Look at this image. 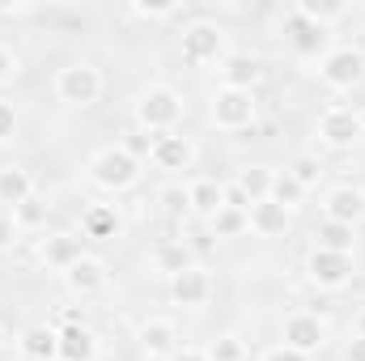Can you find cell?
<instances>
[{
  "label": "cell",
  "instance_id": "cell-12",
  "mask_svg": "<svg viewBox=\"0 0 365 361\" xmlns=\"http://www.w3.org/2000/svg\"><path fill=\"white\" fill-rule=\"evenodd\" d=\"M21 353L30 361H51L60 357V332H51L47 323H34L21 332Z\"/></svg>",
  "mask_w": 365,
  "mask_h": 361
},
{
  "label": "cell",
  "instance_id": "cell-15",
  "mask_svg": "<svg viewBox=\"0 0 365 361\" xmlns=\"http://www.w3.org/2000/svg\"><path fill=\"white\" fill-rule=\"evenodd\" d=\"M365 200L361 191H353V187H336L331 195H327V221H340V225H353L357 217H361Z\"/></svg>",
  "mask_w": 365,
  "mask_h": 361
},
{
  "label": "cell",
  "instance_id": "cell-4",
  "mask_svg": "<svg viewBox=\"0 0 365 361\" xmlns=\"http://www.w3.org/2000/svg\"><path fill=\"white\" fill-rule=\"evenodd\" d=\"M179 98H175V93L170 90H149L145 93V98H140V111H136V115H140V123H145V128H153V132H166V128H175V123H179Z\"/></svg>",
  "mask_w": 365,
  "mask_h": 361
},
{
  "label": "cell",
  "instance_id": "cell-29",
  "mask_svg": "<svg viewBox=\"0 0 365 361\" xmlns=\"http://www.w3.org/2000/svg\"><path fill=\"white\" fill-rule=\"evenodd\" d=\"M242 357V345L234 340V336H221V340H212V349H208V361H238Z\"/></svg>",
  "mask_w": 365,
  "mask_h": 361
},
{
  "label": "cell",
  "instance_id": "cell-26",
  "mask_svg": "<svg viewBox=\"0 0 365 361\" xmlns=\"http://www.w3.org/2000/svg\"><path fill=\"white\" fill-rule=\"evenodd\" d=\"M208 221H212V234H217V238H234V234H242V230H247V221H251V217H247L242 208H230V204H225V208H221V213H212Z\"/></svg>",
  "mask_w": 365,
  "mask_h": 361
},
{
  "label": "cell",
  "instance_id": "cell-19",
  "mask_svg": "<svg viewBox=\"0 0 365 361\" xmlns=\"http://www.w3.org/2000/svg\"><path fill=\"white\" fill-rule=\"evenodd\" d=\"M140 349H145L149 357H166V353L175 349V327L162 323V319L145 323V327H140Z\"/></svg>",
  "mask_w": 365,
  "mask_h": 361
},
{
  "label": "cell",
  "instance_id": "cell-5",
  "mask_svg": "<svg viewBox=\"0 0 365 361\" xmlns=\"http://www.w3.org/2000/svg\"><path fill=\"white\" fill-rule=\"evenodd\" d=\"M212 119L217 128H247L255 119V102L247 90H221L212 98Z\"/></svg>",
  "mask_w": 365,
  "mask_h": 361
},
{
  "label": "cell",
  "instance_id": "cell-28",
  "mask_svg": "<svg viewBox=\"0 0 365 361\" xmlns=\"http://www.w3.org/2000/svg\"><path fill=\"white\" fill-rule=\"evenodd\" d=\"M158 264L170 272V276L187 272V268H191V260H187V247H162V251H158Z\"/></svg>",
  "mask_w": 365,
  "mask_h": 361
},
{
  "label": "cell",
  "instance_id": "cell-14",
  "mask_svg": "<svg viewBox=\"0 0 365 361\" xmlns=\"http://www.w3.org/2000/svg\"><path fill=\"white\" fill-rule=\"evenodd\" d=\"M162 171H182L187 162H191V145L182 141V136H153V153H149Z\"/></svg>",
  "mask_w": 365,
  "mask_h": 361
},
{
  "label": "cell",
  "instance_id": "cell-22",
  "mask_svg": "<svg viewBox=\"0 0 365 361\" xmlns=\"http://www.w3.org/2000/svg\"><path fill=\"white\" fill-rule=\"evenodd\" d=\"M314 238H319V251H340V255H353V225L323 221Z\"/></svg>",
  "mask_w": 365,
  "mask_h": 361
},
{
  "label": "cell",
  "instance_id": "cell-6",
  "mask_svg": "<svg viewBox=\"0 0 365 361\" xmlns=\"http://www.w3.org/2000/svg\"><path fill=\"white\" fill-rule=\"evenodd\" d=\"M319 132H323L327 145H353L365 128H361V115H357V111H349V106H331V111L323 115Z\"/></svg>",
  "mask_w": 365,
  "mask_h": 361
},
{
  "label": "cell",
  "instance_id": "cell-33",
  "mask_svg": "<svg viewBox=\"0 0 365 361\" xmlns=\"http://www.w3.org/2000/svg\"><path fill=\"white\" fill-rule=\"evenodd\" d=\"M162 200H166V213H170V217H179V213H187V208H191V200H187V191H179V187H170V191H162Z\"/></svg>",
  "mask_w": 365,
  "mask_h": 361
},
{
  "label": "cell",
  "instance_id": "cell-23",
  "mask_svg": "<svg viewBox=\"0 0 365 361\" xmlns=\"http://www.w3.org/2000/svg\"><path fill=\"white\" fill-rule=\"evenodd\" d=\"M21 200H30V175L26 171H17V166H4L0 171V204H21Z\"/></svg>",
  "mask_w": 365,
  "mask_h": 361
},
{
  "label": "cell",
  "instance_id": "cell-8",
  "mask_svg": "<svg viewBox=\"0 0 365 361\" xmlns=\"http://www.w3.org/2000/svg\"><path fill=\"white\" fill-rule=\"evenodd\" d=\"M323 345V323L314 319V315H293L289 323H284V349H293V353H314Z\"/></svg>",
  "mask_w": 365,
  "mask_h": 361
},
{
  "label": "cell",
  "instance_id": "cell-31",
  "mask_svg": "<svg viewBox=\"0 0 365 361\" xmlns=\"http://www.w3.org/2000/svg\"><path fill=\"white\" fill-rule=\"evenodd\" d=\"M297 191H302V187H297L293 175H284V179L272 183V200H276V204H284V208H289V200H297Z\"/></svg>",
  "mask_w": 365,
  "mask_h": 361
},
{
  "label": "cell",
  "instance_id": "cell-25",
  "mask_svg": "<svg viewBox=\"0 0 365 361\" xmlns=\"http://www.w3.org/2000/svg\"><path fill=\"white\" fill-rule=\"evenodd\" d=\"M115 230H119V217H115V208H106V204H93L90 213H86V234H90V238H115Z\"/></svg>",
  "mask_w": 365,
  "mask_h": 361
},
{
  "label": "cell",
  "instance_id": "cell-9",
  "mask_svg": "<svg viewBox=\"0 0 365 361\" xmlns=\"http://www.w3.org/2000/svg\"><path fill=\"white\" fill-rule=\"evenodd\" d=\"M310 276H314L319 285L336 289V285H344V280L353 276V255H340V251H314V255H310Z\"/></svg>",
  "mask_w": 365,
  "mask_h": 361
},
{
  "label": "cell",
  "instance_id": "cell-36",
  "mask_svg": "<svg viewBox=\"0 0 365 361\" xmlns=\"http://www.w3.org/2000/svg\"><path fill=\"white\" fill-rule=\"evenodd\" d=\"M123 149H128L132 158H140V153H153V136H132Z\"/></svg>",
  "mask_w": 365,
  "mask_h": 361
},
{
  "label": "cell",
  "instance_id": "cell-16",
  "mask_svg": "<svg viewBox=\"0 0 365 361\" xmlns=\"http://www.w3.org/2000/svg\"><path fill=\"white\" fill-rule=\"evenodd\" d=\"M259 60L255 56H230L225 60V90H247L251 93V86L259 81Z\"/></svg>",
  "mask_w": 365,
  "mask_h": 361
},
{
  "label": "cell",
  "instance_id": "cell-40",
  "mask_svg": "<svg viewBox=\"0 0 365 361\" xmlns=\"http://www.w3.org/2000/svg\"><path fill=\"white\" fill-rule=\"evenodd\" d=\"M170 361H208V353H200V349H182V353H175Z\"/></svg>",
  "mask_w": 365,
  "mask_h": 361
},
{
  "label": "cell",
  "instance_id": "cell-35",
  "mask_svg": "<svg viewBox=\"0 0 365 361\" xmlns=\"http://www.w3.org/2000/svg\"><path fill=\"white\" fill-rule=\"evenodd\" d=\"M136 13H140V17H170V13H175V4H149V0H140V4H136Z\"/></svg>",
  "mask_w": 365,
  "mask_h": 361
},
{
  "label": "cell",
  "instance_id": "cell-18",
  "mask_svg": "<svg viewBox=\"0 0 365 361\" xmlns=\"http://www.w3.org/2000/svg\"><path fill=\"white\" fill-rule=\"evenodd\" d=\"M284 221H289V208H284V204H276L272 195H268V200H259V204H251V225H255L259 234H280V230H284Z\"/></svg>",
  "mask_w": 365,
  "mask_h": 361
},
{
  "label": "cell",
  "instance_id": "cell-42",
  "mask_svg": "<svg viewBox=\"0 0 365 361\" xmlns=\"http://www.w3.org/2000/svg\"><path fill=\"white\" fill-rule=\"evenodd\" d=\"M361 336H365V315H361Z\"/></svg>",
  "mask_w": 365,
  "mask_h": 361
},
{
  "label": "cell",
  "instance_id": "cell-2",
  "mask_svg": "<svg viewBox=\"0 0 365 361\" xmlns=\"http://www.w3.org/2000/svg\"><path fill=\"white\" fill-rule=\"evenodd\" d=\"M56 90H60V98H64V102L86 106V102H93V98L102 93V77H98V68H90V64H68V68L60 73Z\"/></svg>",
  "mask_w": 365,
  "mask_h": 361
},
{
  "label": "cell",
  "instance_id": "cell-30",
  "mask_svg": "<svg viewBox=\"0 0 365 361\" xmlns=\"http://www.w3.org/2000/svg\"><path fill=\"white\" fill-rule=\"evenodd\" d=\"M43 213H47V208L30 195V200H21V204H17V217H13V221H21V225H38V221H43Z\"/></svg>",
  "mask_w": 365,
  "mask_h": 361
},
{
  "label": "cell",
  "instance_id": "cell-41",
  "mask_svg": "<svg viewBox=\"0 0 365 361\" xmlns=\"http://www.w3.org/2000/svg\"><path fill=\"white\" fill-rule=\"evenodd\" d=\"M9 73H13V56H9V51H4V47H0V81H4V77H9Z\"/></svg>",
  "mask_w": 365,
  "mask_h": 361
},
{
  "label": "cell",
  "instance_id": "cell-38",
  "mask_svg": "<svg viewBox=\"0 0 365 361\" xmlns=\"http://www.w3.org/2000/svg\"><path fill=\"white\" fill-rule=\"evenodd\" d=\"M344 361H365V336H357V340L349 345V353H344Z\"/></svg>",
  "mask_w": 365,
  "mask_h": 361
},
{
  "label": "cell",
  "instance_id": "cell-20",
  "mask_svg": "<svg viewBox=\"0 0 365 361\" xmlns=\"http://www.w3.org/2000/svg\"><path fill=\"white\" fill-rule=\"evenodd\" d=\"M187 200H191V208H195V213L212 217V213H221V208H225V187H221V183H212V179H204V183H195V187L187 191Z\"/></svg>",
  "mask_w": 365,
  "mask_h": 361
},
{
  "label": "cell",
  "instance_id": "cell-11",
  "mask_svg": "<svg viewBox=\"0 0 365 361\" xmlns=\"http://www.w3.org/2000/svg\"><path fill=\"white\" fill-rule=\"evenodd\" d=\"M284 30H289L293 51H302V56H314V51L323 47V39H327V30H323V26H314V21H306L297 9L284 17Z\"/></svg>",
  "mask_w": 365,
  "mask_h": 361
},
{
  "label": "cell",
  "instance_id": "cell-34",
  "mask_svg": "<svg viewBox=\"0 0 365 361\" xmlns=\"http://www.w3.org/2000/svg\"><path fill=\"white\" fill-rule=\"evenodd\" d=\"M13 128H17V111H13V102H4V98H0V141H4V136H13Z\"/></svg>",
  "mask_w": 365,
  "mask_h": 361
},
{
  "label": "cell",
  "instance_id": "cell-27",
  "mask_svg": "<svg viewBox=\"0 0 365 361\" xmlns=\"http://www.w3.org/2000/svg\"><path fill=\"white\" fill-rule=\"evenodd\" d=\"M297 13H302L306 21L323 26V21H331V17H340V13H344V4H336V0H302V4H297Z\"/></svg>",
  "mask_w": 365,
  "mask_h": 361
},
{
  "label": "cell",
  "instance_id": "cell-21",
  "mask_svg": "<svg viewBox=\"0 0 365 361\" xmlns=\"http://www.w3.org/2000/svg\"><path fill=\"white\" fill-rule=\"evenodd\" d=\"M64 276H68V285H73L77 293H93V289H102V285H106V272H102V264H98V260H86V255H81L73 268L64 272Z\"/></svg>",
  "mask_w": 365,
  "mask_h": 361
},
{
  "label": "cell",
  "instance_id": "cell-1",
  "mask_svg": "<svg viewBox=\"0 0 365 361\" xmlns=\"http://www.w3.org/2000/svg\"><path fill=\"white\" fill-rule=\"evenodd\" d=\"M93 183L106 187V191H119V187H132L136 183V158L128 149H102L93 158Z\"/></svg>",
  "mask_w": 365,
  "mask_h": 361
},
{
  "label": "cell",
  "instance_id": "cell-10",
  "mask_svg": "<svg viewBox=\"0 0 365 361\" xmlns=\"http://www.w3.org/2000/svg\"><path fill=\"white\" fill-rule=\"evenodd\" d=\"M208 272L204 268H187L179 276H170V298L179 302V306H204L208 302Z\"/></svg>",
  "mask_w": 365,
  "mask_h": 361
},
{
  "label": "cell",
  "instance_id": "cell-37",
  "mask_svg": "<svg viewBox=\"0 0 365 361\" xmlns=\"http://www.w3.org/2000/svg\"><path fill=\"white\" fill-rule=\"evenodd\" d=\"M13 234H17V221H13V217H4V213H0V251H4V247H9V243H13Z\"/></svg>",
  "mask_w": 365,
  "mask_h": 361
},
{
  "label": "cell",
  "instance_id": "cell-7",
  "mask_svg": "<svg viewBox=\"0 0 365 361\" xmlns=\"http://www.w3.org/2000/svg\"><path fill=\"white\" fill-rule=\"evenodd\" d=\"M221 51V30L217 26H191L182 34V60L187 64H208Z\"/></svg>",
  "mask_w": 365,
  "mask_h": 361
},
{
  "label": "cell",
  "instance_id": "cell-39",
  "mask_svg": "<svg viewBox=\"0 0 365 361\" xmlns=\"http://www.w3.org/2000/svg\"><path fill=\"white\" fill-rule=\"evenodd\" d=\"M264 361H306V357H302V353H293V349H272Z\"/></svg>",
  "mask_w": 365,
  "mask_h": 361
},
{
  "label": "cell",
  "instance_id": "cell-32",
  "mask_svg": "<svg viewBox=\"0 0 365 361\" xmlns=\"http://www.w3.org/2000/svg\"><path fill=\"white\" fill-rule=\"evenodd\" d=\"M293 179H297V187H310V183L319 179V162H314V158H297Z\"/></svg>",
  "mask_w": 365,
  "mask_h": 361
},
{
  "label": "cell",
  "instance_id": "cell-3",
  "mask_svg": "<svg viewBox=\"0 0 365 361\" xmlns=\"http://www.w3.org/2000/svg\"><path fill=\"white\" fill-rule=\"evenodd\" d=\"M361 73H365V60H361V51H353V47H340V51H331L323 60V81L331 90H353L361 81Z\"/></svg>",
  "mask_w": 365,
  "mask_h": 361
},
{
  "label": "cell",
  "instance_id": "cell-17",
  "mask_svg": "<svg viewBox=\"0 0 365 361\" xmlns=\"http://www.w3.org/2000/svg\"><path fill=\"white\" fill-rule=\"evenodd\" d=\"M43 260H47L51 268H64V272H68L77 260H81V238H73V234H56V238H47Z\"/></svg>",
  "mask_w": 365,
  "mask_h": 361
},
{
  "label": "cell",
  "instance_id": "cell-43",
  "mask_svg": "<svg viewBox=\"0 0 365 361\" xmlns=\"http://www.w3.org/2000/svg\"><path fill=\"white\" fill-rule=\"evenodd\" d=\"M361 128H365V115H361Z\"/></svg>",
  "mask_w": 365,
  "mask_h": 361
},
{
  "label": "cell",
  "instance_id": "cell-24",
  "mask_svg": "<svg viewBox=\"0 0 365 361\" xmlns=\"http://www.w3.org/2000/svg\"><path fill=\"white\" fill-rule=\"evenodd\" d=\"M238 191L247 195V204H259V200H268V195H272V175H268L264 166H251V171H242Z\"/></svg>",
  "mask_w": 365,
  "mask_h": 361
},
{
  "label": "cell",
  "instance_id": "cell-13",
  "mask_svg": "<svg viewBox=\"0 0 365 361\" xmlns=\"http://www.w3.org/2000/svg\"><path fill=\"white\" fill-rule=\"evenodd\" d=\"M93 332L86 323H64L60 327V361H90L93 357Z\"/></svg>",
  "mask_w": 365,
  "mask_h": 361
}]
</instances>
